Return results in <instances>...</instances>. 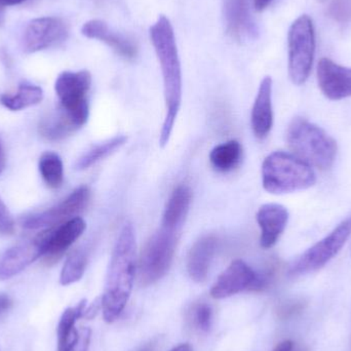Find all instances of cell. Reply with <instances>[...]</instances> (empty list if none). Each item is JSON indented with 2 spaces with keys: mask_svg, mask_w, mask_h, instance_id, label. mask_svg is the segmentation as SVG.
<instances>
[{
  "mask_svg": "<svg viewBox=\"0 0 351 351\" xmlns=\"http://www.w3.org/2000/svg\"><path fill=\"white\" fill-rule=\"evenodd\" d=\"M136 250L133 225L125 223L113 249L101 297V309L106 323L117 321L129 302L135 282Z\"/></svg>",
  "mask_w": 351,
  "mask_h": 351,
  "instance_id": "obj_1",
  "label": "cell"
},
{
  "mask_svg": "<svg viewBox=\"0 0 351 351\" xmlns=\"http://www.w3.org/2000/svg\"><path fill=\"white\" fill-rule=\"evenodd\" d=\"M150 38L160 61L164 80L167 112L160 132V144L165 147L170 141L182 101L181 64L174 28L166 16H160L150 27Z\"/></svg>",
  "mask_w": 351,
  "mask_h": 351,
  "instance_id": "obj_2",
  "label": "cell"
},
{
  "mask_svg": "<svg viewBox=\"0 0 351 351\" xmlns=\"http://www.w3.org/2000/svg\"><path fill=\"white\" fill-rule=\"evenodd\" d=\"M287 142L294 156L321 170L333 166L337 156V143L322 128L297 117L287 132Z\"/></svg>",
  "mask_w": 351,
  "mask_h": 351,
  "instance_id": "obj_3",
  "label": "cell"
},
{
  "mask_svg": "<svg viewBox=\"0 0 351 351\" xmlns=\"http://www.w3.org/2000/svg\"><path fill=\"white\" fill-rule=\"evenodd\" d=\"M317 176L311 166L287 152L269 154L262 165V183L269 193L284 194L315 185Z\"/></svg>",
  "mask_w": 351,
  "mask_h": 351,
  "instance_id": "obj_4",
  "label": "cell"
},
{
  "mask_svg": "<svg viewBox=\"0 0 351 351\" xmlns=\"http://www.w3.org/2000/svg\"><path fill=\"white\" fill-rule=\"evenodd\" d=\"M179 230L162 226L146 243L140 257L139 282L148 287L162 280L172 266Z\"/></svg>",
  "mask_w": 351,
  "mask_h": 351,
  "instance_id": "obj_5",
  "label": "cell"
},
{
  "mask_svg": "<svg viewBox=\"0 0 351 351\" xmlns=\"http://www.w3.org/2000/svg\"><path fill=\"white\" fill-rule=\"evenodd\" d=\"M289 74L296 86L305 84L313 68L315 32L313 20L302 14L291 25L288 34Z\"/></svg>",
  "mask_w": 351,
  "mask_h": 351,
  "instance_id": "obj_6",
  "label": "cell"
},
{
  "mask_svg": "<svg viewBox=\"0 0 351 351\" xmlns=\"http://www.w3.org/2000/svg\"><path fill=\"white\" fill-rule=\"evenodd\" d=\"M92 76L86 70L65 71L58 76L55 90L60 100V108L65 111L77 129L86 125L90 115L88 93Z\"/></svg>",
  "mask_w": 351,
  "mask_h": 351,
  "instance_id": "obj_7",
  "label": "cell"
},
{
  "mask_svg": "<svg viewBox=\"0 0 351 351\" xmlns=\"http://www.w3.org/2000/svg\"><path fill=\"white\" fill-rule=\"evenodd\" d=\"M351 234V216L342 221L329 235L307 250L289 269V276H299L317 271L327 265L348 241Z\"/></svg>",
  "mask_w": 351,
  "mask_h": 351,
  "instance_id": "obj_8",
  "label": "cell"
},
{
  "mask_svg": "<svg viewBox=\"0 0 351 351\" xmlns=\"http://www.w3.org/2000/svg\"><path fill=\"white\" fill-rule=\"evenodd\" d=\"M268 285V278L254 271L241 260L233 261L217 278L210 289V296L225 299L243 291H261Z\"/></svg>",
  "mask_w": 351,
  "mask_h": 351,
  "instance_id": "obj_9",
  "label": "cell"
},
{
  "mask_svg": "<svg viewBox=\"0 0 351 351\" xmlns=\"http://www.w3.org/2000/svg\"><path fill=\"white\" fill-rule=\"evenodd\" d=\"M90 191L88 186H80L57 206L39 214L27 217L23 226L27 229L53 228L74 218L88 206Z\"/></svg>",
  "mask_w": 351,
  "mask_h": 351,
  "instance_id": "obj_10",
  "label": "cell"
},
{
  "mask_svg": "<svg viewBox=\"0 0 351 351\" xmlns=\"http://www.w3.org/2000/svg\"><path fill=\"white\" fill-rule=\"evenodd\" d=\"M68 28L63 20L55 16L34 19L27 24L22 36V49L32 53L60 45L67 39Z\"/></svg>",
  "mask_w": 351,
  "mask_h": 351,
  "instance_id": "obj_11",
  "label": "cell"
},
{
  "mask_svg": "<svg viewBox=\"0 0 351 351\" xmlns=\"http://www.w3.org/2000/svg\"><path fill=\"white\" fill-rule=\"evenodd\" d=\"M317 82L323 94L330 100L351 97V68L339 65L328 58L319 60Z\"/></svg>",
  "mask_w": 351,
  "mask_h": 351,
  "instance_id": "obj_12",
  "label": "cell"
},
{
  "mask_svg": "<svg viewBox=\"0 0 351 351\" xmlns=\"http://www.w3.org/2000/svg\"><path fill=\"white\" fill-rule=\"evenodd\" d=\"M84 219L74 217L57 228L49 229L43 235V257L47 262H55L82 237L86 230Z\"/></svg>",
  "mask_w": 351,
  "mask_h": 351,
  "instance_id": "obj_13",
  "label": "cell"
},
{
  "mask_svg": "<svg viewBox=\"0 0 351 351\" xmlns=\"http://www.w3.org/2000/svg\"><path fill=\"white\" fill-rule=\"evenodd\" d=\"M43 254V234L34 241L10 247L0 257V280H8L20 274Z\"/></svg>",
  "mask_w": 351,
  "mask_h": 351,
  "instance_id": "obj_14",
  "label": "cell"
},
{
  "mask_svg": "<svg viewBox=\"0 0 351 351\" xmlns=\"http://www.w3.org/2000/svg\"><path fill=\"white\" fill-rule=\"evenodd\" d=\"M224 16L227 31L239 41L255 38L258 29L252 18L249 0H225Z\"/></svg>",
  "mask_w": 351,
  "mask_h": 351,
  "instance_id": "obj_15",
  "label": "cell"
},
{
  "mask_svg": "<svg viewBox=\"0 0 351 351\" xmlns=\"http://www.w3.org/2000/svg\"><path fill=\"white\" fill-rule=\"evenodd\" d=\"M256 218L261 229L260 245L263 249H270L276 245L286 229L289 221L288 210L282 204H263L258 210Z\"/></svg>",
  "mask_w": 351,
  "mask_h": 351,
  "instance_id": "obj_16",
  "label": "cell"
},
{
  "mask_svg": "<svg viewBox=\"0 0 351 351\" xmlns=\"http://www.w3.org/2000/svg\"><path fill=\"white\" fill-rule=\"evenodd\" d=\"M272 125V80L269 76H266L260 84L252 109V129L258 139H264L271 131Z\"/></svg>",
  "mask_w": 351,
  "mask_h": 351,
  "instance_id": "obj_17",
  "label": "cell"
},
{
  "mask_svg": "<svg viewBox=\"0 0 351 351\" xmlns=\"http://www.w3.org/2000/svg\"><path fill=\"white\" fill-rule=\"evenodd\" d=\"M82 33L88 38L97 39L106 43L125 59H134L137 56V47L133 41L111 30L104 21L90 20L84 23L82 27Z\"/></svg>",
  "mask_w": 351,
  "mask_h": 351,
  "instance_id": "obj_18",
  "label": "cell"
},
{
  "mask_svg": "<svg viewBox=\"0 0 351 351\" xmlns=\"http://www.w3.org/2000/svg\"><path fill=\"white\" fill-rule=\"evenodd\" d=\"M216 247L217 239L213 235L202 237L192 245L187 260L188 274L192 280L202 282L206 280Z\"/></svg>",
  "mask_w": 351,
  "mask_h": 351,
  "instance_id": "obj_19",
  "label": "cell"
},
{
  "mask_svg": "<svg viewBox=\"0 0 351 351\" xmlns=\"http://www.w3.org/2000/svg\"><path fill=\"white\" fill-rule=\"evenodd\" d=\"M192 192L187 185H179L167 204L162 226L181 231L191 204Z\"/></svg>",
  "mask_w": 351,
  "mask_h": 351,
  "instance_id": "obj_20",
  "label": "cell"
},
{
  "mask_svg": "<svg viewBox=\"0 0 351 351\" xmlns=\"http://www.w3.org/2000/svg\"><path fill=\"white\" fill-rule=\"evenodd\" d=\"M243 156V147L235 140L219 144L210 154V162L213 168L220 173L230 172L234 170Z\"/></svg>",
  "mask_w": 351,
  "mask_h": 351,
  "instance_id": "obj_21",
  "label": "cell"
},
{
  "mask_svg": "<svg viewBox=\"0 0 351 351\" xmlns=\"http://www.w3.org/2000/svg\"><path fill=\"white\" fill-rule=\"evenodd\" d=\"M86 309V301L82 300L76 306L64 311L58 325L57 351H67L77 333V330H75L76 322L84 317Z\"/></svg>",
  "mask_w": 351,
  "mask_h": 351,
  "instance_id": "obj_22",
  "label": "cell"
},
{
  "mask_svg": "<svg viewBox=\"0 0 351 351\" xmlns=\"http://www.w3.org/2000/svg\"><path fill=\"white\" fill-rule=\"evenodd\" d=\"M43 99V88L35 84L24 82L20 84L14 94L1 95L0 103L10 110L19 111L39 104Z\"/></svg>",
  "mask_w": 351,
  "mask_h": 351,
  "instance_id": "obj_23",
  "label": "cell"
},
{
  "mask_svg": "<svg viewBox=\"0 0 351 351\" xmlns=\"http://www.w3.org/2000/svg\"><path fill=\"white\" fill-rule=\"evenodd\" d=\"M76 130L77 128L74 125L70 117L62 108L47 115L39 125V132H40L41 136L49 141L64 139Z\"/></svg>",
  "mask_w": 351,
  "mask_h": 351,
  "instance_id": "obj_24",
  "label": "cell"
},
{
  "mask_svg": "<svg viewBox=\"0 0 351 351\" xmlns=\"http://www.w3.org/2000/svg\"><path fill=\"white\" fill-rule=\"evenodd\" d=\"M128 138L125 136L121 135L95 146L92 149L88 150L84 154L80 160L76 162L75 169L78 171L88 170L93 165L97 164L100 160H104L107 156H110L115 150L125 145Z\"/></svg>",
  "mask_w": 351,
  "mask_h": 351,
  "instance_id": "obj_25",
  "label": "cell"
},
{
  "mask_svg": "<svg viewBox=\"0 0 351 351\" xmlns=\"http://www.w3.org/2000/svg\"><path fill=\"white\" fill-rule=\"evenodd\" d=\"M39 172L45 183L51 189L61 187L64 181V166L55 152H47L39 158Z\"/></svg>",
  "mask_w": 351,
  "mask_h": 351,
  "instance_id": "obj_26",
  "label": "cell"
},
{
  "mask_svg": "<svg viewBox=\"0 0 351 351\" xmlns=\"http://www.w3.org/2000/svg\"><path fill=\"white\" fill-rule=\"evenodd\" d=\"M88 264V253L84 249L75 250L70 254L69 257L62 268L60 282L62 286H69L82 280Z\"/></svg>",
  "mask_w": 351,
  "mask_h": 351,
  "instance_id": "obj_27",
  "label": "cell"
},
{
  "mask_svg": "<svg viewBox=\"0 0 351 351\" xmlns=\"http://www.w3.org/2000/svg\"><path fill=\"white\" fill-rule=\"evenodd\" d=\"M191 319L194 327L198 331L208 333L212 327L213 309L206 303H198L194 305L191 311Z\"/></svg>",
  "mask_w": 351,
  "mask_h": 351,
  "instance_id": "obj_28",
  "label": "cell"
},
{
  "mask_svg": "<svg viewBox=\"0 0 351 351\" xmlns=\"http://www.w3.org/2000/svg\"><path fill=\"white\" fill-rule=\"evenodd\" d=\"M328 14L339 24L351 23V0H332L328 6Z\"/></svg>",
  "mask_w": 351,
  "mask_h": 351,
  "instance_id": "obj_29",
  "label": "cell"
},
{
  "mask_svg": "<svg viewBox=\"0 0 351 351\" xmlns=\"http://www.w3.org/2000/svg\"><path fill=\"white\" fill-rule=\"evenodd\" d=\"M92 332L88 328H82L78 330L72 343L70 344L67 351H88L90 343Z\"/></svg>",
  "mask_w": 351,
  "mask_h": 351,
  "instance_id": "obj_30",
  "label": "cell"
},
{
  "mask_svg": "<svg viewBox=\"0 0 351 351\" xmlns=\"http://www.w3.org/2000/svg\"><path fill=\"white\" fill-rule=\"evenodd\" d=\"M14 231V221L8 206L0 197V234H12Z\"/></svg>",
  "mask_w": 351,
  "mask_h": 351,
  "instance_id": "obj_31",
  "label": "cell"
},
{
  "mask_svg": "<svg viewBox=\"0 0 351 351\" xmlns=\"http://www.w3.org/2000/svg\"><path fill=\"white\" fill-rule=\"evenodd\" d=\"M12 306V301L6 294L0 293V317L8 313Z\"/></svg>",
  "mask_w": 351,
  "mask_h": 351,
  "instance_id": "obj_32",
  "label": "cell"
},
{
  "mask_svg": "<svg viewBox=\"0 0 351 351\" xmlns=\"http://www.w3.org/2000/svg\"><path fill=\"white\" fill-rule=\"evenodd\" d=\"M272 2L274 0H254V6L257 12H263Z\"/></svg>",
  "mask_w": 351,
  "mask_h": 351,
  "instance_id": "obj_33",
  "label": "cell"
},
{
  "mask_svg": "<svg viewBox=\"0 0 351 351\" xmlns=\"http://www.w3.org/2000/svg\"><path fill=\"white\" fill-rule=\"evenodd\" d=\"M293 348H294V344L291 340H285V341L278 344L272 351H293Z\"/></svg>",
  "mask_w": 351,
  "mask_h": 351,
  "instance_id": "obj_34",
  "label": "cell"
},
{
  "mask_svg": "<svg viewBox=\"0 0 351 351\" xmlns=\"http://www.w3.org/2000/svg\"><path fill=\"white\" fill-rule=\"evenodd\" d=\"M6 158L5 152H4L3 145H2L1 141H0V175L3 172L5 169Z\"/></svg>",
  "mask_w": 351,
  "mask_h": 351,
  "instance_id": "obj_35",
  "label": "cell"
},
{
  "mask_svg": "<svg viewBox=\"0 0 351 351\" xmlns=\"http://www.w3.org/2000/svg\"><path fill=\"white\" fill-rule=\"evenodd\" d=\"M156 346H158V342H156V340H152V341L148 342V343L142 346V348H139L137 351H156Z\"/></svg>",
  "mask_w": 351,
  "mask_h": 351,
  "instance_id": "obj_36",
  "label": "cell"
},
{
  "mask_svg": "<svg viewBox=\"0 0 351 351\" xmlns=\"http://www.w3.org/2000/svg\"><path fill=\"white\" fill-rule=\"evenodd\" d=\"M4 6L6 5H18V4L23 3L26 0H0Z\"/></svg>",
  "mask_w": 351,
  "mask_h": 351,
  "instance_id": "obj_37",
  "label": "cell"
},
{
  "mask_svg": "<svg viewBox=\"0 0 351 351\" xmlns=\"http://www.w3.org/2000/svg\"><path fill=\"white\" fill-rule=\"evenodd\" d=\"M4 21H5V10H4L3 4L0 1V26L3 24Z\"/></svg>",
  "mask_w": 351,
  "mask_h": 351,
  "instance_id": "obj_38",
  "label": "cell"
},
{
  "mask_svg": "<svg viewBox=\"0 0 351 351\" xmlns=\"http://www.w3.org/2000/svg\"><path fill=\"white\" fill-rule=\"evenodd\" d=\"M172 351H192L191 346L189 344H181V346H177Z\"/></svg>",
  "mask_w": 351,
  "mask_h": 351,
  "instance_id": "obj_39",
  "label": "cell"
},
{
  "mask_svg": "<svg viewBox=\"0 0 351 351\" xmlns=\"http://www.w3.org/2000/svg\"><path fill=\"white\" fill-rule=\"evenodd\" d=\"M319 2H325L327 1V0H319Z\"/></svg>",
  "mask_w": 351,
  "mask_h": 351,
  "instance_id": "obj_40",
  "label": "cell"
}]
</instances>
